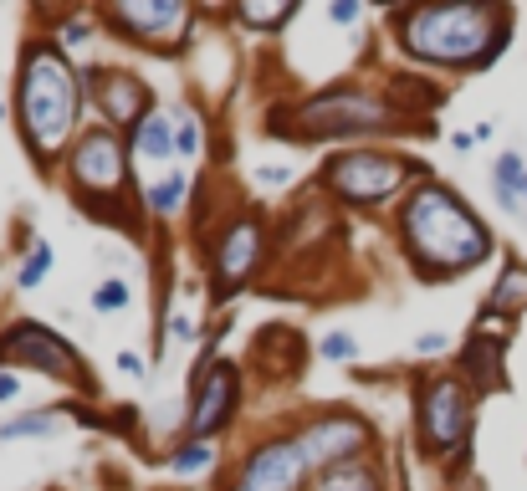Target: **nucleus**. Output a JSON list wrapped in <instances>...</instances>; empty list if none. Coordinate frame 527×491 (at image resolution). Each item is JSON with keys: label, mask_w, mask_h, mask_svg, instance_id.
I'll return each instance as SVG.
<instances>
[{"label": "nucleus", "mask_w": 527, "mask_h": 491, "mask_svg": "<svg viewBox=\"0 0 527 491\" xmlns=\"http://www.w3.org/2000/svg\"><path fill=\"white\" fill-rule=\"evenodd\" d=\"M400 231H405V246H410V256L420 266V277H430V282L471 272L476 261L492 256L487 226L466 210V200H456L446 185H435V180L410 190Z\"/></svg>", "instance_id": "obj_1"}, {"label": "nucleus", "mask_w": 527, "mask_h": 491, "mask_svg": "<svg viewBox=\"0 0 527 491\" xmlns=\"http://www.w3.org/2000/svg\"><path fill=\"white\" fill-rule=\"evenodd\" d=\"M400 41L410 57L441 67H487L507 47V11L492 6H430L400 16Z\"/></svg>", "instance_id": "obj_2"}, {"label": "nucleus", "mask_w": 527, "mask_h": 491, "mask_svg": "<svg viewBox=\"0 0 527 491\" xmlns=\"http://www.w3.org/2000/svg\"><path fill=\"white\" fill-rule=\"evenodd\" d=\"M21 128H26V144L52 159L62 149V139L72 133V118H77V77L67 67L62 52H52L47 41L26 47L21 57Z\"/></svg>", "instance_id": "obj_3"}, {"label": "nucleus", "mask_w": 527, "mask_h": 491, "mask_svg": "<svg viewBox=\"0 0 527 491\" xmlns=\"http://www.w3.org/2000/svg\"><path fill=\"white\" fill-rule=\"evenodd\" d=\"M405 180H410V159H394V154H338L323 169V185L348 205H379L394 190H405Z\"/></svg>", "instance_id": "obj_4"}, {"label": "nucleus", "mask_w": 527, "mask_h": 491, "mask_svg": "<svg viewBox=\"0 0 527 491\" xmlns=\"http://www.w3.org/2000/svg\"><path fill=\"white\" fill-rule=\"evenodd\" d=\"M72 185L87 195H118L128 185V164H123V139L113 128H87L77 149H72Z\"/></svg>", "instance_id": "obj_5"}, {"label": "nucleus", "mask_w": 527, "mask_h": 491, "mask_svg": "<svg viewBox=\"0 0 527 491\" xmlns=\"http://www.w3.org/2000/svg\"><path fill=\"white\" fill-rule=\"evenodd\" d=\"M471 420V394L461 389V379H430L425 394H420V440L430 445V451H451V445L461 440Z\"/></svg>", "instance_id": "obj_6"}, {"label": "nucleus", "mask_w": 527, "mask_h": 491, "mask_svg": "<svg viewBox=\"0 0 527 491\" xmlns=\"http://www.w3.org/2000/svg\"><path fill=\"white\" fill-rule=\"evenodd\" d=\"M0 359L11 364H31L36 374H57V379H77V353L67 338H57L52 328L41 323H16L6 338H0Z\"/></svg>", "instance_id": "obj_7"}, {"label": "nucleus", "mask_w": 527, "mask_h": 491, "mask_svg": "<svg viewBox=\"0 0 527 491\" xmlns=\"http://www.w3.org/2000/svg\"><path fill=\"white\" fill-rule=\"evenodd\" d=\"M297 118L307 123L302 133H359V128H379L384 108L369 93H359V87H338V93L313 98Z\"/></svg>", "instance_id": "obj_8"}, {"label": "nucleus", "mask_w": 527, "mask_h": 491, "mask_svg": "<svg viewBox=\"0 0 527 491\" xmlns=\"http://www.w3.org/2000/svg\"><path fill=\"white\" fill-rule=\"evenodd\" d=\"M307 476L302 440H272L241 466V481L231 491H297Z\"/></svg>", "instance_id": "obj_9"}, {"label": "nucleus", "mask_w": 527, "mask_h": 491, "mask_svg": "<svg viewBox=\"0 0 527 491\" xmlns=\"http://www.w3.org/2000/svg\"><path fill=\"white\" fill-rule=\"evenodd\" d=\"M369 445V425L359 420V415H348V410H338V415H323V420H313L302 430V456H307V466H338V461H348V456H359Z\"/></svg>", "instance_id": "obj_10"}, {"label": "nucleus", "mask_w": 527, "mask_h": 491, "mask_svg": "<svg viewBox=\"0 0 527 491\" xmlns=\"http://www.w3.org/2000/svg\"><path fill=\"white\" fill-rule=\"evenodd\" d=\"M108 21L118 31L144 36V41H174L190 26V6H180V0H159V6H149V0H118L108 11Z\"/></svg>", "instance_id": "obj_11"}, {"label": "nucleus", "mask_w": 527, "mask_h": 491, "mask_svg": "<svg viewBox=\"0 0 527 491\" xmlns=\"http://www.w3.org/2000/svg\"><path fill=\"white\" fill-rule=\"evenodd\" d=\"M256 256H261V226H256V220H231L221 246H215V282H221L226 292L241 287L251 277Z\"/></svg>", "instance_id": "obj_12"}, {"label": "nucleus", "mask_w": 527, "mask_h": 491, "mask_svg": "<svg viewBox=\"0 0 527 491\" xmlns=\"http://www.w3.org/2000/svg\"><path fill=\"white\" fill-rule=\"evenodd\" d=\"M231 405H236V369L231 364H215L205 379H200V394H195V415H190V430L195 440H210L231 420Z\"/></svg>", "instance_id": "obj_13"}, {"label": "nucleus", "mask_w": 527, "mask_h": 491, "mask_svg": "<svg viewBox=\"0 0 527 491\" xmlns=\"http://www.w3.org/2000/svg\"><path fill=\"white\" fill-rule=\"evenodd\" d=\"M98 108L108 123H123V128H139L149 118V87L128 72H103L98 77Z\"/></svg>", "instance_id": "obj_14"}, {"label": "nucleus", "mask_w": 527, "mask_h": 491, "mask_svg": "<svg viewBox=\"0 0 527 491\" xmlns=\"http://www.w3.org/2000/svg\"><path fill=\"white\" fill-rule=\"evenodd\" d=\"M134 149H139L144 159H169V154H174V123H169L164 113H149V118L134 128Z\"/></svg>", "instance_id": "obj_15"}, {"label": "nucleus", "mask_w": 527, "mask_h": 491, "mask_svg": "<svg viewBox=\"0 0 527 491\" xmlns=\"http://www.w3.org/2000/svg\"><path fill=\"white\" fill-rule=\"evenodd\" d=\"M492 190L507 210H522V190H527V164L517 154H502L497 169H492Z\"/></svg>", "instance_id": "obj_16"}, {"label": "nucleus", "mask_w": 527, "mask_h": 491, "mask_svg": "<svg viewBox=\"0 0 527 491\" xmlns=\"http://www.w3.org/2000/svg\"><path fill=\"white\" fill-rule=\"evenodd\" d=\"M52 430H62V420L52 410H36V415H21V420L0 425V440H26V435H52Z\"/></svg>", "instance_id": "obj_17"}, {"label": "nucleus", "mask_w": 527, "mask_h": 491, "mask_svg": "<svg viewBox=\"0 0 527 491\" xmlns=\"http://www.w3.org/2000/svg\"><path fill=\"white\" fill-rule=\"evenodd\" d=\"M527 302V266H507V272H502V282H497V292H492V307H522Z\"/></svg>", "instance_id": "obj_18"}, {"label": "nucleus", "mask_w": 527, "mask_h": 491, "mask_svg": "<svg viewBox=\"0 0 527 491\" xmlns=\"http://www.w3.org/2000/svg\"><path fill=\"white\" fill-rule=\"evenodd\" d=\"M185 205V174H164V180L149 190V210L154 215H174Z\"/></svg>", "instance_id": "obj_19"}, {"label": "nucleus", "mask_w": 527, "mask_h": 491, "mask_svg": "<svg viewBox=\"0 0 527 491\" xmlns=\"http://www.w3.org/2000/svg\"><path fill=\"white\" fill-rule=\"evenodd\" d=\"M318 491H379V476L369 466H338Z\"/></svg>", "instance_id": "obj_20"}, {"label": "nucleus", "mask_w": 527, "mask_h": 491, "mask_svg": "<svg viewBox=\"0 0 527 491\" xmlns=\"http://www.w3.org/2000/svg\"><path fill=\"white\" fill-rule=\"evenodd\" d=\"M215 461V451H210V440H190V445H180V451L169 456V466H174V476H195V471H205Z\"/></svg>", "instance_id": "obj_21"}, {"label": "nucleus", "mask_w": 527, "mask_h": 491, "mask_svg": "<svg viewBox=\"0 0 527 491\" xmlns=\"http://www.w3.org/2000/svg\"><path fill=\"white\" fill-rule=\"evenodd\" d=\"M47 272H52V246H41V241H36V251L21 261V272H16V287H36Z\"/></svg>", "instance_id": "obj_22"}, {"label": "nucleus", "mask_w": 527, "mask_h": 491, "mask_svg": "<svg viewBox=\"0 0 527 491\" xmlns=\"http://www.w3.org/2000/svg\"><path fill=\"white\" fill-rule=\"evenodd\" d=\"M241 21L256 31H277L282 21H292V6H241Z\"/></svg>", "instance_id": "obj_23"}, {"label": "nucleus", "mask_w": 527, "mask_h": 491, "mask_svg": "<svg viewBox=\"0 0 527 491\" xmlns=\"http://www.w3.org/2000/svg\"><path fill=\"white\" fill-rule=\"evenodd\" d=\"M128 302H134V287H128V282H103V287L93 292V307H98V312H118V307H128Z\"/></svg>", "instance_id": "obj_24"}, {"label": "nucleus", "mask_w": 527, "mask_h": 491, "mask_svg": "<svg viewBox=\"0 0 527 491\" xmlns=\"http://www.w3.org/2000/svg\"><path fill=\"white\" fill-rule=\"evenodd\" d=\"M354 353H359V343L348 338V333H328V338H323V359H333V364H338V359H354Z\"/></svg>", "instance_id": "obj_25"}, {"label": "nucleus", "mask_w": 527, "mask_h": 491, "mask_svg": "<svg viewBox=\"0 0 527 491\" xmlns=\"http://www.w3.org/2000/svg\"><path fill=\"white\" fill-rule=\"evenodd\" d=\"M174 149H180L185 159L200 154V128H195V118H180V128H174Z\"/></svg>", "instance_id": "obj_26"}, {"label": "nucleus", "mask_w": 527, "mask_h": 491, "mask_svg": "<svg viewBox=\"0 0 527 491\" xmlns=\"http://www.w3.org/2000/svg\"><path fill=\"white\" fill-rule=\"evenodd\" d=\"M328 21H333V26H354V21H359V6H354V0H333V6H328Z\"/></svg>", "instance_id": "obj_27"}, {"label": "nucleus", "mask_w": 527, "mask_h": 491, "mask_svg": "<svg viewBox=\"0 0 527 491\" xmlns=\"http://www.w3.org/2000/svg\"><path fill=\"white\" fill-rule=\"evenodd\" d=\"M16 394H21V379H16V374H6V369H0V405H11Z\"/></svg>", "instance_id": "obj_28"}, {"label": "nucleus", "mask_w": 527, "mask_h": 491, "mask_svg": "<svg viewBox=\"0 0 527 491\" xmlns=\"http://www.w3.org/2000/svg\"><path fill=\"white\" fill-rule=\"evenodd\" d=\"M446 348V333H425V338H415V353H441Z\"/></svg>", "instance_id": "obj_29"}, {"label": "nucleus", "mask_w": 527, "mask_h": 491, "mask_svg": "<svg viewBox=\"0 0 527 491\" xmlns=\"http://www.w3.org/2000/svg\"><path fill=\"white\" fill-rule=\"evenodd\" d=\"M118 369L134 374V379H144V359H139V353H118Z\"/></svg>", "instance_id": "obj_30"}, {"label": "nucleus", "mask_w": 527, "mask_h": 491, "mask_svg": "<svg viewBox=\"0 0 527 491\" xmlns=\"http://www.w3.org/2000/svg\"><path fill=\"white\" fill-rule=\"evenodd\" d=\"M169 328H174V338H180V343H190V338H195V328H190V318H174Z\"/></svg>", "instance_id": "obj_31"}, {"label": "nucleus", "mask_w": 527, "mask_h": 491, "mask_svg": "<svg viewBox=\"0 0 527 491\" xmlns=\"http://www.w3.org/2000/svg\"><path fill=\"white\" fill-rule=\"evenodd\" d=\"M261 180H267V185H287L292 169H261Z\"/></svg>", "instance_id": "obj_32"}, {"label": "nucleus", "mask_w": 527, "mask_h": 491, "mask_svg": "<svg viewBox=\"0 0 527 491\" xmlns=\"http://www.w3.org/2000/svg\"><path fill=\"white\" fill-rule=\"evenodd\" d=\"M0 118H6V103H0Z\"/></svg>", "instance_id": "obj_33"}, {"label": "nucleus", "mask_w": 527, "mask_h": 491, "mask_svg": "<svg viewBox=\"0 0 527 491\" xmlns=\"http://www.w3.org/2000/svg\"><path fill=\"white\" fill-rule=\"evenodd\" d=\"M522 205H527V190H522Z\"/></svg>", "instance_id": "obj_34"}]
</instances>
